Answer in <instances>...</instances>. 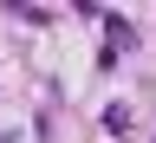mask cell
I'll use <instances>...</instances> for the list:
<instances>
[{
  "mask_svg": "<svg viewBox=\"0 0 156 143\" xmlns=\"http://www.w3.org/2000/svg\"><path fill=\"white\" fill-rule=\"evenodd\" d=\"M136 46V26L124 13H104V65H117V52H130Z\"/></svg>",
  "mask_w": 156,
  "mask_h": 143,
  "instance_id": "6da1fadb",
  "label": "cell"
},
{
  "mask_svg": "<svg viewBox=\"0 0 156 143\" xmlns=\"http://www.w3.org/2000/svg\"><path fill=\"white\" fill-rule=\"evenodd\" d=\"M13 20H26V26H46V20H52V7H7Z\"/></svg>",
  "mask_w": 156,
  "mask_h": 143,
  "instance_id": "3957f363",
  "label": "cell"
},
{
  "mask_svg": "<svg viewBox=\"0 0 156 143\" xmlns=\"http://www.w3.org/2000/svg\"><path fill=\"white\" fill-rule=\"evenodd\" d=\"M104 130L124 137V130H130V104H104Z\"/></svg>",
  "mask_w": 156,
  "mask_h": 143,
  "instance_id": "7a4b0ae2",
  "label": "cell"
}]
</instances>
